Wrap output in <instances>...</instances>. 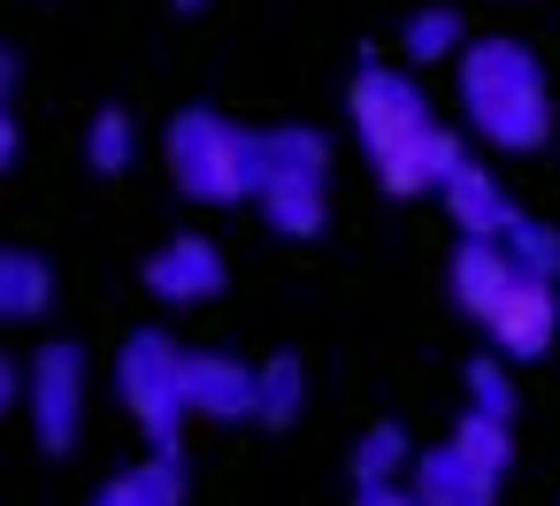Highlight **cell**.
Wrapping results in <instances>:
<instances>
[{"instance_id": "obj_15", "label": "cell", "mask_w": 560, "mask_h": 506, "mask_svg": "<svg viewBox=\"0 0 560 506\" xmlns=\"http://www.w3.org/2000/svg\"><path fill=\"white\" fill-rule=\"evenodd\" d=\"M261 177H330V139L307 123L261 131Z\"/></svg>"}, {"instance_id": "obj_1", "label": "cell", "mask_w": 560, "mask_h": 506, "mask_svg": "<svg viewBox=\"0 0 560 506\" xmlns=\"http://www.w3.org/2000/svg\"><path fill=\"white\" fill-rule=\"evenodd\" d=\"M346 108H353V131H361V162L376 169V185H384L392 200H422V192H438L445 169L460 162V131H445L438 108L422 101V85L399 78V70L361 62Z\"/></svg>"}, {"instance_id": "obj_8", "label": "cell", "mask_w": 560, "mask_h": 506, "mask_svg": "<svg viewBox=\"0 0 560 506\" xmlns=\"http://www.w3.org/2000/svg\"><path fill=\"white\" fill-rule=\"evenodd\" d=\"M254 384H261V368H246L238 353L185 345V399H192V414H208V422H254Z\"/></svg>"}, {"instance_id": "obj_4", "label": "cell", "mask_w": 560, "mask_h": 506, "mask_svg": "<svg viewBox=\"0 0 560 506\" xmlns=\"http://www.w3.org/2000/svg\"><path fill=\"white\" fill-rule=\"evenodd\" d=\"M116 391H124V407L139 414L147 445H154V452H177V429H185V414H192V399H185V345L162 338V330L124 338V353H116Z\"/></svg>"}, {"instance_id": "obj_19", "label": "cell", "mask_w": 560, "mask_h": 506, "mask_svg": "<svg viewBox=\"0 0 560 506\" xmlns=\"http://www.w3.org/2000/svg\"><path fill=\"white\" fill-rule=\"evenodd\" d=\"M499 246L514 254V269H522V276H545V284H560V231H552V223H537V215H514V223L499 231Z\"/></svg>"}, {"instance_id": "obj_18", "label": "cell", "mask_w": 560, "mask_h": 506, "mask_svg": "<svg viewBox=\"0 0 560 506\" xmlns=\"http://www.w3.org/2000/svg\"><path fill=\"white\" fill-rule=\"evenodd\" d=\"M407 468H415V445H407L399 422H376V429L353 445V483H399Z\"/></svg>"}, {"instance_id": "obj_2", "label": "cell", "mask_w": 560, "mask_h": 506, "mask_svg": "<svg viewBox=\"0 0 560 506\" xmlns=\"http://www.w3.org/2000/svg\"><path fill=\"white\" fill-rule=\"evenodd\" d=\"M460 123L491 154H537L552 139V85L522 39H468L460 47Z\"/></svg>"}, {"instance_id": "obj_17", "label": "cell", "mask_w": 560, "mask_h": 506, "mask_svg": "<svg viewBox=\"0 0 560 506\" xmlns=\"http://www.w3.org/2000/svg\"><path fill=\"white\" fill-rule=\"evenodd\" d=\"M460 47H468L460 9H422V16H407V62H415V70H430V62H460Z\"/></svg>"}, {"instance_id": "obj_10", "label": "cell", "mask_w": 560, "mask_h": 506, "mask_svg": "<svg viewBox=\"0 0 560 506\" xmlns=\"http://www.w3.org/2000/svg\"><path fill=\"white\" fill-rule=\"evenodd\" d=\"M438 200H445V215H453V231H460V238H499V231L514 223V200H506V185H499L483 162H468V154L445 169Z\"/></svg>"}, {"instance_id": "obj_26", "label": "cell", "mask_w": 560, "mask_h": 506, "mask_svg": "<svg viewBox=\"0 0 560 506\" xmlns=\"http://www.w3.org/2000/svg\"><path fill=\"white\" fill-rule=\"evenodd\" d=\"M9 93H16V55L0 47V101H9Z\"/></svg>"}, {"instance_id": "obj_14", "label": "cell", "mask_w": 560, "mask_h": 506, "mask_svg": "<svg viewBox=\"0 0 560 506\" xmlns=\"http://www.w3.org/2000/svg\"><path fill=\"white\" fill-rule=\"evenodd\" d=\"M93 506H185V460L177 452H154V460L108 475Z\"/></svg>"}, {"instance_id": "obj_11", "label": "cell", "mask_w": 560, "mask_h": 506, "mask_svg": "<svg viewBox=\"0 0 560 506\" xmlns=\"http://www.w3.org/2000/svg\"><path fill=\"white\" fill-rule=\"evenodd\" d=\"M522 269H514V254L499 246V238H460V254H453V269H445V284H453V307L468 315V322H483L499 299H506V284H514Z\"/></svg>"}, {"instance_id": "obj_3", "label": "cell", "mask_w": 560, "mask_h": 506, "mask_svg": "<svg viewBox=\"0 0 560 506\" xmlns=\"http://www.w3.org/2000/svg\"><path fill=\"white\" fill-rule=\"evenodd\" d=\"M162 146H170L177 192L200 200V208H238V200L261 192V131L231 123L223 108H177Z\"/></svg>"}, {"instance_id": "obj_21", "label": "cell", "mask_w": 560, "mask_h": 506, "mask_svg": "<svg viewBox=\"0 0 560 506\" xmlns=\"http://www.w3.org/2000/svg\"><path fill=\"white\" fill-rule=\"evenodd\" d=\"M453 445H460L468 460H483L491 475H506V468H514V437H506V422H499V414H483V407H468V414L453 422Z\"/></svg>"}, {"instance_id": "obj_5", "label": "cell", "mask_w": 560, "mask_h": 506, "mask_svg": "<svg viewBox=\"0 0 560 506\" xmlns=\"http://www.w3.org/2000/svg\"><path fill=\"white\" fill-rule=\"evenodd\" d=\"M24 414H32L39 452L62 460L78 445V429H85V353L70 338H55V345L32 353V368H24Z\"/></svg>"}, {"instance_id": "obj_22", "label": "cell", "mask_w": 560, "mask_h": 506, "mask_svg": "<svg viewBox=\"0 0 560 506\" xmlns=\"http://www.w3.org/2000/svg\"><path fill=\"white\" fill-rule=\"evenodd\" d=\"M460 384H468V407H483V414L514 422V376H506V353H499V345H491V353H476V361L460 368Z\"/></svg>"}, {"instance_id": "obj_12", "label": "cell", "mask_w": 560, "mask_h": 506, "mask_svg": "<svg viewBox=\"0 0 560 506\" xmlns=\"http://www.w3.org/2000/svg\"><path fill=\"white\" fill-rule=\"evenodd\" d=\"M254 208H261V223H269L277 238H315V231L330 223V200H323V177H261V192H254Z\"/></svg>"}, {"instance_id": "obj_25", "label": "cell", "mask_w": 560, "mask_h": 506, "mask_svg": "<svg viewBox=\"0 0 560 506\" xmlns=\"http://www.w3.org/2000/svg\"><path fill=\"white\" fill-rule=\"evenodd\" d=\"M16 146H24V131H16V116H9V101H0V169L16 162Z\"/></svg>"}, {"instance_id": "obj_9", "label": "cell", "mask_w": 560, "mask_h": 506, "mask_svg": "<svg viewBox=\"0 0 560 506\" xmlns=\"http://www.w3.org/2000/svg\"><path fill=\"white\" fill-rule=\"evenodd\" d=\"M407 483L422 491V506H499V475H491L483 460H468L453 437L430 445V452H415Z\"/></svg>"}, {"instance_id": "obj_23", "label": "cell", "mask_w": 560, "mask_h": 506, "mask_svg": "<svg viewBox=\"0 0 560 506\" xmlns=\"http://www.w3.org/2000/svg\"><path fill=\"white\" fill-rule=\"evenodd\" d=\"M353 491H361L353 506H422V491H415L407 475H399V483H353Z\"/></svg>"}, {"instance_id": "obj_13", "label": "cell", "mask_w": 560, "mask_h": 506, "mask_svg": "<svg viewBox=\"0 0 560 506\" xmlns=\"http://www.w3.org/2000/svg\"><path fill=\"white\" fill-rule=\"evenodd\" d=\"M55 307V269L24 246H0V322H39Z\"/></svg>"}, {"instance_id": "obj_6", "label": "cell", "mask_w": 560, "mask_h": 506, "mask_svg": "<svg viewBox=\"0 0 560 506\" xmlns=\"http://www.w3.org/2000/svg\"><path fill=\"white\" fill-rule=\"evenodd\" d=\"M223 284H231L223 246H215V238H200V231H177L170 246H154V254H147V292H154L162 307H208Z\"/></svg>"}, {"instance_id": "obj_16", "label": "cell", "mask_w": 560, "mask_h": 506, "mask_svg": "<svg viewBox=\"0 0 560 506\" xmlns=\"http://www.w3.org/2000/svg\"><path fill=\"white\" fill-rule=\"evenodd\" d=\"M300 407H307V368H300V353L261 361V384H254V422L284 429V422H300Z\"/></svg>"}, {"instance_id": "obj_20", "label": "cell", "mask_w": 560, "mask_h": 506, "mask_svg": "<svg viewBox=\"0 0 560 506\" xmlns=\"http://www.w3.org/2000/svg\"><path fill=\"white\" fill-rule=\"evenodd\" d=\"M131 154H139L131 116H124V108H101V116H93V131H85V162H93V177H124V169H131Z\"/></svg>"}, {"instance_id": "obj_27", "label": "cell", "mask_w": 560, "mask_h": 506, "mask_svg": "<svg viewBox=\"0 0 560 506\" xmlns=\"http://www.w3.org/2000/svg\"><path fill=\"white\" fill-rule=\"evenodd\" d=\"M170 9H177V16H200V9H208V0H170Z\"/></svg>"}, {"instance_id": "obj_7", "label": "cell", "mask_w": 560, "mask_h": 506, "mask_svg": "<svg viewBox=\"0 0 560 506\" xmlns=\"http://www.w3.org/2000/svg\"><path fill=\"white\" fill-rule=\"evenodd\" d=\"M483 338L506 353V361H545L552 338H560V292L545 276H514L506 299L483 315Z\"/></svg>"}, {"instance_id": "obj_24", "label": "cell", "mask_w": 560, "mask_h": 506, "mask_svg": "<svg viewBox=\"0 0 560 506\" xmlns=\"http://www.w3.org/2000/svg\"><path fill=\"white\" fill-rule=\"evenodd\" d=\"M16 399H24V368H16L9 353H0V414H9Z\"/></svg>"}]
</instances>
